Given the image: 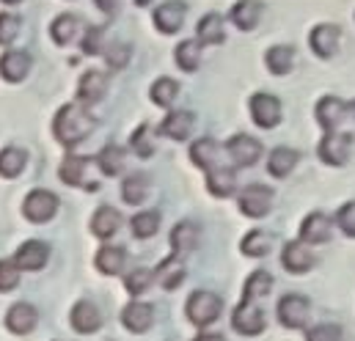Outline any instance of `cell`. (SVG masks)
<instances>
[{
	"label": "cell",
	"mask_w": 355,
	"mask_h": 341,
	"mask_svg": "<svg viewBox=\"0 0 355 341\" xmlns=\"http://www.w3.org/2000/svg\"><path fill=\"white\" fill-rule=\"evenodd\" d=\"M19 283V267L11 259H0V292H11Z\"/></svg>",
	"instance_id": "46"
},
{
	"label": "cell",
	"mask_w": 355,
	"mask_h": 341,
	"mask_svg": "<svg viewBox=\"0 0 355 341\" xmlns=\"http://www.w3.org/2000/svg\"><path fill=\"white\" fill-rule=\"evenodd\" d=\"M89 160L80 157V155H67V160L61 163L58 176L67 182V184H75V187H83V173H86Z\"/></svg>",
	"instance_id": "37"
},
{
	"label": "cell",
	"mask_w": 355,
	"mask_h": 341,
	"mask_svg": "<svg viewBox=\"0 0 355 341\" xmlns=\"http://www.w3.org/2000/svg\"><path fill=\"white\" fill-rule=\"evenodd\" d=\"M69 322L78 333H94L102 325V314L91 300H80V303H75V308L69 314Z\"/></svg>",
	"instance_id": "20"
},
{
	"label": "cell",
	"mask_w": 355,
	"mask_h": 341,
	"mask_svg": "<svg viewBox=\"0 0 355 341\" xmlns=\"http://www.w3.org/2000/svg\"><path fill=\"white\" fill-rule=\"evenodd\" d=\"M124 261H127L124 248H119V245H105V248H99V254H96V270H99L102 275H119V272L124 270Z\"/></svg>",
	"instance_id": "33"
},
{
	"label": "cell",
	"mask_w": 355,
	"mask_h": 341,
	"mask_svg": "<svg viewBox=\"0 0 355 341\" xmlns=\"http://www.w3.org/2000/svg\"><path fill=\"white\" fill-rule=\"evenodd\" d=\"M220 311H223V300L209 289L193 292L187 297V303H184V314L196 328H209L212 322H218Z\"/></svg>",
	"instance_id": "2"
},
{
	"label": "cell",
	"mask_w": 355,
	"mask_h": 341,
	"mask_svg": "<svg viewBox=\"0 0 355 341\" xmlns=\"http://www.w3.org/2000/svg\"><path fill=\"white\" fill-rule=\"evenodd\" d=\"M350 146H353V135L350 132H328L320 141V160L328 166H345L350 157Z\"/></svg>",
	"instance_id": "7"
},
{
	"label": "cell",
	"mask_w": 355,
	"mask_h": 341,
	"mask_svg": "<svg viewBox=\"0 0 355 341\" xmlns=\"http://www.w3.org/2000/svg\"><path fill=\"white\" fill-rule=\"evenodd\" d=\"M272 289V275L265 272V270H257L248 275L245 281V289H243V300H259V297H267V292Z\"/></svg>",
	"instance_id": "35"
},
{
	"label": "cell",
	"mask_w": 355,
	"mask_h": 341,
	"mask_svg": "<svg viewBox=\"0 0 355 341\" xmlns=\"http://www.w3.org/2000/svg\"><path fill=\"white\" fill-rule=\"evenodd\" d=\"M237 204H240V212L243 215H248V218H265L267 212L272 209V190L265 187V184H248V187H243Z\"/></svg>",
	"instance_id": "6"
},
{
	"label": "cell",
	"mask_w": 355,
	"mask_h": 341,
	"mask_svg": "<svg viewBox=\"0 0 355 341\" xmlns=\"http://www.w3.org/2000/svg\"><path fill=\"white\" fill-rule=\"evenodd\" d=\"M350 110H353V116H355V102H353V105H350Z\"/></svg>",
	"instance_id": "54"
},
{
	"label": "cell",
	"mask_w": 355,
	"mask_h": 341,
	"mask_svg": "<svg viewBox=\"0 0 355 341\" xmlns=\"http://www.w3.org/2000/svg\"><path fill=\"white\" fill-rule=\"evenodd\" d=\"M152 0H135V6H149Z\"/></svg>",
	"instance_id": "52"
},
{
	"label": "cell",
	"mask_w": 355,
	"mask_h": 341,
	"mask_svg": "<svg viewBox=\"0 0 355 341\" xmlns=\"http://www.w3.org/2000/svg\"><path fill=\"white\" fill-rule=\"evenodd\" d=\"M94 3H96V8L105 11V14H116L119 6H121V0H94Z\"/></svg>",
	"instance_id": "50"
},
{
	"label": "cell",
	"mask_w": 355,
	"mask_h": 341,
	"mask_svg": "<svg viewBox=\"0 0 355 341\" xmlns=\"http://www.w3.org/2000/svg\"><path fill=\"white\" fill-rule=\"evenodd\" d=\"M184 17H187V6H184L182 0H166V3H160V6L155 8V17H152V19H155V28H157L160 33L171 36V33L182 30Z\"/></svg>",
	"instance_id": "9"
},
{
	"label": "cell",
	"mask_w": 355,
	"mask_h": 341,
	"mask_svg": "<svg viewBox=\"0 0 355 341\" xmlns=\"http://www.w3.org/2000/svg\"><path fill=\"white\" fill-rule=\"evenodd\" d=\"M226 152H229V157L234 160V166L248 168V166H254V163L262 157V143H259L257 138H251V135L243 132V135H232V138H229Z\"/></svg>",
	"instance_id": "10"
},
{
	"label": "cell",
	"mask_w": 355,
	"mask_h": 341,
	"mask_svg": "<svg viewBox=\"0 0 355 341\" xmlns=\"http://www.w3.org/2000/svg\"><path fill=\"white\" fill-rule=\"evenodd\" d=\"M80 28H83V22H80L78 14H58V17L53 19V25H50V36H53L55 44L64 47V44H72V42L78 39Z\"/></svg>",
	"instance_id": "23"
},
{
	"label": "cell",
	"mask_w": 355,
	"mask_h": 341,
	"mask_svg": "<svg viewBox=\"0 0 355 341\" xmlns=\"http://www.w3.org/2000/svg\"><path fill=\"white\" fill-rule=\"evenodd\" d=\"M198 245V226L193 220H182L171 229V248H174V256H184L190 251H196Z\"/></svg>",
	"instance_id": "27"
},
{
	"label": "cell",
	"mask_w": 355,
	"mask_h": 341,
	"mask_svg": "<svg viewBox=\"0 0 355 341\" xmlns=\"http://www.w3.org/2000/svg\"><path fill=\"white\" fill-rule=\"evenodd\" d=\"M232 328L240 336H259L265 331V314L254 300H243L232 314Z\"/></svg>",
	"instance_id": "5"
},
{
	"label": "cell",
	"mask_w": 355,
	"mask_h": 341,
	"mask_svg": "<svg viewBox=\"0 0 355 341\" xmlns=\"http://www.w3.org/2000/svg\"><path fill=\"white\" fill-rule=\"evenodd\" d=\"M146 195H149V176L146 173H130L121 184V198L127 204L138 207V204L146 201Z\"/></svg>",
	"instance_id": "34"
},
{
	"label": "cell",
	"mask_w": 355,
	"mask_h": 341,
	"mask_svg": "<svg viewBox=\"0 0 355 341\" xmlns=\"http://www.w3.org/2000/svg\"><path fill=\"white\" fill-rule=\"evenodd\" d=\"M155 275V281L163 286V289H177L179 283L184 281V264H182V259L179 256H168V259H163L160 264H157V270L152 272Z\"/></svg>",
	"instance_id": "26"
},
{
	"label": "cell",
	"mask_w": 355,
	"mask_h": 341,
	"mask_svg": "<svg viewBox=\"0 0 355 341\" xmlns=\"http://www.w3.org/2000/svg\"><path fill=\"white\" fill-rule=\"evenodd\" d=\"M309 311H311V303L303 295H284L278 300V322L289 331L303 328L309 322Z\"/></svg>",
	"instance_id": "4"
},
{
	"label": "cell",
	"mask_w": 355,
	"mask_h": 341,
	"mask_svg": "<svg viewBox=\"0 0 355 341\" xmlns=\"http://www.w3.org/2000/svg\"><path fill=\"white\" fill-rule=\"evenodd\" d=\"M259 17H262V3L259 0H237L234 8H232V22L240 30H254L259 25Z\"/></svg>",
	"instance_id": "28"
},
{
	"label": "cell",
	"mask_w": 355,
	"mask_h": 341,
	"mask_svg": "<svg viewBox=\"0 0 355 341\" xmlns=\"http://www.w3.org/2000/svg\"><path fill=\"white\" fill-rule=\"evenodd\" d=\"M58 212V195L50 190H31L22 201V215L31 223H47Z\"/></svg>",
	"instance_id": "3"
},
{
	"label": "cell",
	"mask_w": 355,
	"mask_h": 341,
	"mask_svg": "<svg viewBox=\"0 0 355 341\" xmlns=\"http://www.w3.org/2000/svg\"><path fill=\"white\" fill-rule=\"evenodd\" d=\"M265 64L272 75H289L292 67H295V47H289V44L270 47L265 55Z\"/></svg>",
	"instance_id": "30"
},
{
	"label": "cell",
	"mask_w": 355,
	"mask_h": 341,
	"mask_svg": "<svg viewBox=\"0 0 355 341\" xmlns=\"http://www.w3.org/2000/svg\"><path fill=\"white\" fill-rule=\"evenodd\" d=\"M130 55H132V50L127 44H113L110 50H105V61H107L110 69H124Z\"/></svg>",
	"instance_id": "48"
},
{
	"label": "cell",
	"mask_w": 355,
	"mask_h": 341,
	"mask_svg": "<svg viewBox=\"0 0 355 341\" xmlns=\"http://www.w3.org/2000/svg\"><path fill=\"white\" fill-rule=\"evenodd\" d=\"M152 322H155V308L149 306V303H130V306H124V311H121V325L130 331V333H146L149 328H152Z\"/></svg>",
	"instance_id": "14"
},
{
	"label": "cell",
	"mask_w": 355,
	"mask_h": 341,
	"mask_svg": "<svg viewBox=\"0 0 355 341\" xmlns=\"http://www.w3.org/2000/svg\"><path fill=\"white\" fill-rule=\"evenodd\" d=\"M177 96H179L177 80H171V78H160V80H155V85H152V102H155V105L168 107V105L177 102Z\"/></svg>",
	"instance_id": "40"
},
{
	"label": "cell",
	"mask_w": 355,
	"mask_h": 341,
	"mask_svg": "<svg viewBox=\"0 0 355 341\" xmlns=\"http://www.w3.org/2000/svg\"><path fill=\"white\" fill-rule=\"evenodd\" d=\"M207 190H209L215 198H229V195L237 190V176H234V170L226 168V166H218V168L207 170Z\"/></svg>",
	"instance_id": "25"
},
{
	"label": "cell",
	"mask_w": 355,
	"mask_h": 341,
	"mask_svg": "<svg viewBox=\"0 0 355 341\" xmlns=\"http://www.w3.org/2000/svg\"><path fill=\"white\" fill-rule=\"evenodd\" d=\"M25 163H28V155H25L22 149H17V146H8V149L0 152V173H3L6 179L19 176V173L25 170Z\"/></svg>",
	"instance_id": "36"
},
{
	"label": "cell",
	"mask_w": 355,
	"mask_h": 341,
	"mask_svg": "<svg viewBox=\"0 0 355 341\" xmlns=\"http://www.w3.org/2000/svg\"><path fill=\"white\" fill-rule=\"evenodd\" d=\"M218 157H220V146H218V141L209 138V135L198 138V141L190 146V160H193L198 168H204V170L218 168Z\"/></svg>",
	"instance_id": "22"
},
{
	"label": "cell",
	"mask_w": 355,
	"mask_h": 341,
	"mask_svg": "<svg viewBox=\"0 0 355 341\" xmlns=\"http://www.w3.org/2000/svg\"><path fill=\"white\" fill-rule=\"evenodd\" d=\"M174 58H177L179 69H184V72H196L198 64H201V47H198V42H193V39L179 42Z\"/></svg>",
	"instance_id": "38"
},
{
	"label": "cell",
	"mask_w": 355,
	"mask_h": 341,
	"mask_svg": "<svg viewBox=\"0 0 355 341\" xmlns=\"http://www.w3.org/2000/svg\"><path fill=\"white\" fill-rule=\"evenodd\" d=\"M96 127V119L91 116L89 110H83L80 105H64L55 119H53V132L55 141L64 146H78L89 138Z\"/></svg>",
	"instance_id": "1"
},
{
	"label": "cell",
	"mask_w": 355,
	"mask_h": 341,
	"mask_svg": "<svg viewBox=\"0 0 355 341\" xmlns=\"http://www.w3.org/2000/svg\"><path fill=\"white\" fill-rule=\"evenodd\" d=\"M345 116H347V105L339 96H322L317 102V121H320L322 130L334 132L345 121Z\"/></svg>",
	"instance_id": "18"
},
{
	"label": "cell",
	"mask_w": 355,
	"mask_h": 341,
	"mask_svg": "<svg viewBox=\"0 0 355 341\" xmlns=\"http://www.w3.org/2000/svg\"><path fill=\"white\" fill-rule=\"evenodd\" d=\"M152 281H155L152 270L138 267V270H132V272L124 278V286H127V292H130V295H144V292L149 289V283H152Z\"/></svg>",
	"instance_id": "43"
},
{
	"label": "cell",
	"mask_w": 355,
	"mask_h": 341,
	"mask_svg": "<svg viewBox=\"0 0 355 341\" xmlns=\"http://www.w3.org/2000/svg\"><path fill=\"white\" fill-rule=\"evenodd\" d=\"M102 39H105V30L99 25H89L86 33H83V53L86 55H99L102 47H107Z\"/></svg>",
	"instance_id": "45"
},
{
	"label": "cell",
	"mask_w": 355,
	"mask_h": 341,
	"mask_svg": "<svg viewBox=\"0 0 355 341\" xmlns=\"http://www.w3.org/2000/svg\"><path fill=\"white\" fill-rule=\"evenodd\" d=\"M47 259H50V248H47L44 243H39V240H28V243L19 245V251H17V256H14V264H17L19 270L33 272V270H42V267L47 264Z\"/></svg>",
	"instance_id": "15"
},
{
	"label": "cell",
	"mask_w": 355,
	"mask_h": 341,
	"mask_svg": "<svg viewBox=\"0 0 355 341\" xmlns=\"http://www.w3.org/2000/svg\"><path fill=\"white\" fill-rule=\"evenodd\" d=\"M270 248H272V237H270V234H265V231H259V229L243 237V254H245V256L259 259V256L270 254Z\"/></svg>",
	"instance_id": "41"
},
{
	"label": "cell",
	"mask_w": 355,
	"mask_h": 341,
	"mask_svg": "<svg viewBox=\"0 0 355 341\" xmlns=\"http://www.w3.org/2000/svg\"><path fill=\"white\" fill-rule=\"evenodd\" d=\"M306 341H342V328L334 322H322V325L309 331Z\"/></svg>",
	"instance_id": "47"
},
{
	"label": "cell",
	"mask_w": 355,
	"mask_h": 341,
	"mask_svg": "<svg viewBox=\"0 0 355 341\" xmlns=\"http://www.w3.org/2000/svg\"><path fill=\"white\" fill-rule=\"evenodd\" d=\"M105 91H107V75L99 69H89L78 83V99L86 105H94L105 96Z\"/></svg>",
	"instance_id": "21"
},
{
	"label": "cell",
	"mask_w": 355,
	"mask_h": 341,
	"mask_svg": "<svg viewBox=\"0 0 355 341\" xmlns=\"http://www.w3.org/2000/svg\"><path fill=\"white\" fill-rule=\"evenodd\" d=\"M193 341H223V336H218V333H201V336H196Z\"/></svg>",
	"instance_id": "51"
},
{
	"label": "cell",
	"mask_w": 355,
	"mask_h": 341,
	"mask_svg": "<svg viewBox=\"0 0 355 341\" xmlns=\"http://www.w3.org/2000/svg\"><path fill=\"white\" fill-rule=\"evenodd\" d=\"M223 17L218 14V11H209V14H204L201 19H198V25H196V39H198V44H207V47H212V44H220L223 42Z\"/></svg>",
	"instance_id": "24"
},
{
	"label": "cell",
	"mask_w": 355,
	"mask_h": 341,
	"mask_svg": "<svg viewBox=\"0 0 355 341\" xmlns=\"http://www.w3.org/2000/svg\"><path fill=\"white\" fill-rule=\"evenodd\" d=\"M331 231H334L331 218L322 215V212H311L300 223V243L303 245H322V243L331 240Z\"/></svg>",
	"instance_id": "11"
},
{
	"label": "cell",
	"mask_w": 355,
	"mask_h": 341,
	"mask_svg": "<svg viewBox=\"0 0 355 341\" xmlns=\"http://www.w3.org/2000/svg\"><path fill=\"white\" fill-rule=\"evenodd\" d=\"M19 28H22V19L17 14H0V44L3 47L14 44V39L19 36Z\"/></svg>",
	"instance_id": "44"
},
{
	"label": "cell",
	"mask_w": 355,
	"mask_h": 341,
	"mask_svg": "<svg viewBox=\"0 0 355 341\" xmlns=\"http://www.w3.org/2000/svg\"><path fill=\"white\" fill-rule=\"evenodd\" d=\"M130 226H132V234H135L138 240H149V237H155L157 229H160V212H155V209L138 212Z\"/></svg>",
	"instance_id": "39"
},
{
	"label": "cell",
	"mask_w": 355,
	"mask_h": 341,
	"mask_svg": "<svg viewBox=\"0 0 355 341\" xmlns=\"http://www.w3.org/2000/svg\"><path fill=\"white\" fill-rule=\"evenodd\" d=\"M31 53H25V50H11V53H6L3 58H0V75L8 80V83H19V80H25L28 78V72H31Z\"/></svg>",
	"instance_id": "17"
},
{
	"label": "cell",
	"mask_w": 355,
	"mask_h": 341,
	"mask_svg": "<svg viewBox=\"0 0 355 341\" xmlns=\"http://www.w3.org/2000/svg\"><path fill=\"white\" fill-rule=\"evenodd\" d=\"M124 163H127V155H124V149L116 146V143L102 146V152L96 155V166H99V170H102L105 176H119V173L124 170Z\"/></svg>",
	"instance_id": "32"
},
{
	"label": "cell",
	"mask_w": 355,
	"mask_h": 341,
	"mask_svg": "<svg viewBox=\"0 0 355 341\" xmlns=\"http://www.w3.org/2000/svg\"><path fill=\"white\" fill-rule=\"evenodd\" d=\"M39 322V311L31 303H14L6 314V328L17 336H28Z\"/></svg>",
	"instance_id": "13"
},
{
	"label": "cell",
	"mask_w": 355,
	"mask_h": 341,
	"mask_svg": "<svg viewBox=\"0 0 355 341\" xmlns=\"http://www.w3.org/2000/svg\"><path fill=\"white\" fill-rule=\"evenodd\" d=\"M119 226H121V215H119V209H113V207H99V209L94 212V218H91V231H94L96 237H102V240L113 237V234L119 231Z\"/></svg>",
	"instance_id": "29"
},
{
	"label": "cell",
	"mask_w": 355,
	"mask_h": 341,
	"mask_svg": "<svg viewBox=\"0 0 355 341\" xmlns=\"http://www.w3.org/2000/svg\"><path fill=\"white\" fill-rule=\"evenodd\" d=\"M281 116L284 113H281L278 96H272V94H254L251 96V119H254L257 127L272 130V127L281 124Z\"/></svg>",
	"instance_id": "8"
},
{
	"label": "cell",
	"mask_w": 355,
	"mask_h": 341,
	"mask_svg": "<svg viewBox=\"0 0 355 341\" xmlns=\"http://www.w3.org/2000/svg\"><path fill=\"white\" fill-rule=\"evenodd\" d=\"M297 160H300V155H297L295 149H289V146H278V149H272L270 157H267V170H270L272 176L284 179L286 173H292V168L297 166Z\"/></svg>",
	"instance_id": "31"
},
{
	"label": "cell",
	"mask_w": 355,
	"mask_h": 341,
	"mask_svg": "<svg viewBox=\"0 0 355 341\" xmlns=\"http://www.w3.org/2000/svg\"><path fill=\"white\" fill-rule=\"evenodd\" d=\"M3 3H11V6H17V3H19V0H3Z\"/></svg>",
	"instance_id": "53"
},
{
	"label": "cell",
	"mask_w": 355,
	"mask_h": 341,
	"mask_svg": "<svg viewBox=\"0 0 355 341\" xmlns=\"http://www.w3.org/2000/svg\"><path fill=\"white\" fill-rule=\"evenodd\" d=\"M281 264L289 270V272H295V275H303V272H309L311 270V264H314V256L311 251L303 245V243H286L284 245V251H281Z\"/></svg>",
	"instance_id": "19"
},
{
	"label": "cell",
	"mask_w": 355,
	"mask_h": 341,
	"mask_svg": "<svg viewBox=\"0 0 355 341\" xmlns=\"http://www.w3.org/2000/svg\"><path fill=\"white\" fill-rule=\"evenodd\" d=\"M336 226L347 234V237H355V201H347L339 215H336Z\"/></svg>",
	"instance_id": "49"
},
{
	"label": "cell",
	"mask_w": 355,
	"mask_h": 341,
	"mask_svg": "<svg viewBox=\"0 0 355 341\" xmlns=\"http://www.w3.org/2000/svg\"><path fill=\"white\" fill-rule=\"evenodd\" d=\"M339 39H342L339 25H328V22L317 25V28L309 33V44H311L314 55H320V58H331V55H336V50H339Z\"/></svg>",
	"instance_id": "12"
},
{
	"label": "cell",
	"mask_w": 355,
	"mask_h": 341,
	"mask_svg": "<svg viewBox=\"0 0 355 341\" xmlns=\"http://www.w3.org/2000/svg\"><path fill=\"white\" fill-rule=\"evenodd\" d=\"M196 127V113L193 110H174L166 116V121L160 124V132L171 141H187L190 132Z\"/></svg>",
	"instance_id": "16"
},
{
	"label": "cell",
	"mask_w": 355,
	"mask_h": 341,
	"mask_svg": "<svg viewBox=\"0 0 355 341\" xmlns=\"http://www.w3.org/2000/svg\"><path fill=\"white\" fill-rule=\"evenodd\" d=\"M130 146H132V152L138 155V157H152L155 155V141H152V127L149 124H141L135 132H132V138H130Z\"/></svg>",
	"instance_id": "42"
}]
</instances>
